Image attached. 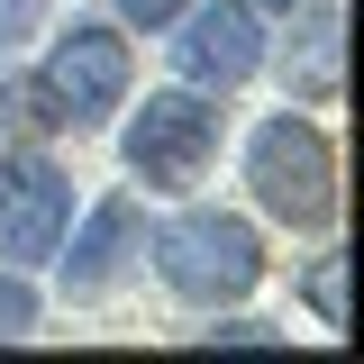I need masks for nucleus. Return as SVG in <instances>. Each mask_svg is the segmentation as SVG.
Listing matches in <instances>:
<instances>
[{
    "mask_svg": "<svg viewBox=\"0 0 364 364\" xmlns=\"http://www.w3.org/2000/svg\"><path fill=\"white\" fill-rule=\"evenodd\" d=\"M146 255H155V282L182 310H228V301H246L264 282V237L237 210H173L146 237Z\"/></svg>",
    "mask_w": 364,
    "mask_h": 364,
    "instance_id": "1",
    "label": "nucleus"
},
{
    "mask_svg": "<svg viewBox=\"0 0 364 364\" xmlns=\"http://www.w3.org/2000/svg\"><path fill=\"white\" fill-rule=\"evenodd\" d=\"M246 200L273 228H328L337 219V136L310 109H273L246 136Z\"/></svg>",
    "mask_w": 364,
    "mask_h": 364,
    "instance_id": "2",
    "label": "nucleus"
},
{
    "mask_svg": "<svg viewBox=\"0 0 364 364\" xmlns=\"http://www.w3.org/2000/svg\"><path fill=\"white\" fill-rule=\"evenodd\" d=\"M219 136H228V109L219 91H146V109L128 119V136H119V155H128V173L146 182V191H191V182L219 164Z\"/></svg>",
    "mask_w": 364,
    "mask_h": 364,
    "instance_id": "3",
    "label": "nucleus"
},
{
    "mask_svg": "<svg viewBox=\"0 0 364 364\" xmlns=\"http://www.w3.org/2000/svg\"><path fill=\"white\" fill-rule=\"evenodd\" d=\"M37 82L55 91V109H64V128H109V109H128V82H136V55L119 28H100V18H73L64 37L46 46Z\"/></svg>",
    "mask_w": 364,
    "mask_h": 364,
    "instance_id": "4",
    "label": "nucleus"
},
{
    "mask_svg": "<svg viewBox=\"0 0 364 364\" xmlns=\"http://www.w3.org/2000/svg\"><path fill=\"white\" fill-rule=\"evenodd\" d=\"M182 37H173V73L191 91H237V82H255L273 64V46H264V18H255V0H191L173 18Z\"/></svg>",
    "mask_w": 364,
    "mask_h": 364,
    "instance_id": "5",
    "label": "nucleus"
},
{
    "mask_svg": "<svg viewBox=\"0 0 364 364\" xmlns=\"http://www.w3.org/2000/svg\"><path fill=\"white\" fill-rule=\"evenodd\" d=\"M64 228H73V182L55 173L46 155H28L18 182H9V200H0V255L28 273L46 255H64Z\"/></svg>",
    "mask_w": 364,
    "mask_h": 364,
    "instance_id": "6",
    "label": "nucleus"
},
{
    "mask_svg": "<svg viewBox=\"0 0 364 364\" xmlns=\"http://www.w3.org/2000/svg\"><path fill=\"white\" fill-rule=\"evenodd\" d=\"M136 255H146V219H136V200H128V191H109V200L82 219L73 255H64V301H109V291L128 282Z\"/></svg>",
    "mask_w": 364,
    "mask_h": 364,
    "instance_id": "7",
    "label": "nucleus"
},
{
    "mask_svg": "<svg viewBox=\"0 0 364 364\" xmlns=\"http://www.w3.org/2000/svg\"><path fill=\"white\" fill-rule=\"evenodd\" d=\"M337 64H346V28H337V9H318L310 28L282 46V82H291V100L328 109V100H337Z\"/></svg>",
    "mask_w": 364,
    "mask_h": 364,
    "instance_id": "8",
    "label": "nucleus"
},
{
    "mask_svg": "<svg viewBox=\"0 0 364 364\" xmlns=\"http://www.w3.org/2000/svg\"><path fill=\"white\" fill-rule=\"evenodd\" d=\"M0 128L9 136H55L64 109H55V91H46L37 73H9V82H0Z\"/></svg>",
    "mask_w": 364,
    "mask_h": 364,
    "instance_id": "9",
    "label": "nucleus"
},
{
    "mask_svg": "<svg viewBox=\"0 0 364 364\" xmlns=\"http://www.w3.org/2000/svg\"><path fill=\"white\" fill-rule=\"evenodd\" d=\"M310 310H318V328H346V255H318L310 264Z\"/></svg>",
    "mask_w": 364,
    "mask_h": 364,
    "instance_id": "10",
    "label": "nucleus"
},
{
    "mask_svg": "<svg viewBox=\"0 0 364 364\" xmlns=\"http://www.w3.org/2000/svg\"><path fill=\"white\" fill-rule=\"evenodd\" d=\"M28 328H37V282L9 264V273H0V346H18Z\"/></svg>",
    "mask_w": 364,
    "mask_h": 364,
    "instance_id": "11",
    "label": "nucleus"
},
{
    "mask_svg": "<svg viewBox=\"0 0 364 364\" xmlns=\"http://www.w3.org/2000/svg\"><path fill=\"white\" fill-rule=\"evenodd\" d=\"M46 18H55V0H0V55L37 46V37H46Z\"/></svg>",
    "mask_w": 364,
    "mask_h": 364,
    "instance_id": "12",
    "label": "nucleus"
},
{
    "mask_svg": "<svg viewBox=\"0 0 364 364\" xmlns=\"http://www.w3.org/2000/svg\"><path fill=\"white\" fill-rule=\"evenodd\" d=\"M182 9H191V0H119V18H128V28H173Z\"/></svg>",
    "mask_w": 364,
    "mask_h": 364,
    "instance_id": "13",
    "label": "nucleus"
},
{
    "mask_svg": "<svg viewBox=\"0 0 364 364\" xmlns=\"http://www.w3.org/2000/svg\"><path fill=\"white\" fill-rule=\"evenodd\" d=\"M210 337H219V346H273L264 318H228V328H210Z\"/></svg>",
    "mask_w": 364,
    "mask_h": 364,
    "instance_id": "14",
    "label": "nucleus"
},
{
    "mask_svg": "<svg viewBox=\"0 0 364 364\" xmlns=\"http://www.w3.org/2000/svg\"><path fill=\"white\" fill-rule=\"evenodd\" d=\"M18 164H28V155H9V146H0V200H9V182H18Z\"/></svg>",
    "mask_w": 364,
    "mask_h": 364,
    "instance_id": "15",
    "label": "nucleus"
},
{
    "mask_svg": "<svg viewBox=\"0 0 364 364\" xmlns=\"http://www.w3.org/2000/svg\"><path fill=\"white\" fill-rule=\"evenodd\" d=\"M255 9H310V0H255Z\"/></svg>",
    "mask_w": 364,
    "mask_h": 364,
    "instance_id": "16",
    "label": "nucleus"
}]
</instances>
